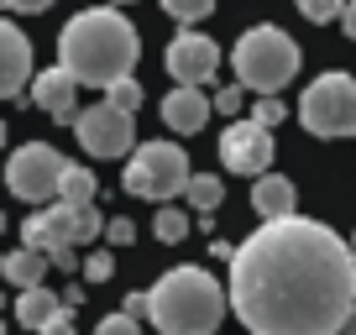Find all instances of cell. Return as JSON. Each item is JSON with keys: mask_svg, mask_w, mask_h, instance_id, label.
I'll return each mask as SVG.
<instances>
[{"mask_svg": "<svg viewBox=\"0 0 356 335\" xmlns=\"http://www.w3.org/2000/svg\"><path fill=\"white\" fill-rule=\"evenodd\" d=\"M58 314H63V299H58V293H47V288H26L22 299H16V320H22V330H37V335H42Z\"/></svg>", "mask_w": 356, "mask_h": 335, "instance_id": "obj_16", "label": "cell"}, {"mask_svg": "<svg viewBox=\"0 0 356 335\" xmlns=\"http://www.w3.org/2000/svg\"><path fill=\"white\" fill-rule=\"evenodd\" d=\"M283 115H289V111H283V100H257V105H252V121H257V126H267V131H273Z\"/></svg>", "mask_w": 356, "mask_h": 335, "instance_id": "obj_26", "label": "cell"}, {"mask_svg": "<svg viewBox=\"0 0 356 335\" xmlns=\"http://www.w3.org/2000/svg\"><path fill=\"white\" fill-rule=\"evenodd\" d=\"M184 199H189V210H200L204 225H210V215L220 210V199H225V183L215 179V173H194V183H189V194H184Z\"/></svg>", "mask_w": 356, "mask_h": 335, "instance_id": "obj_19", "label": "cell"}, {"mask_svg": "<svg viewBox=\"0 0 356 335\" xmlns=\"http://www.w3.org/2000/svg\"><path fill=\"white\" fill-rule=\"evenodd\" d=\"M241 100H246L241 84H225V90L215 95V111H220V115H236V111H241ZM236 121H241V115H236Z\"/></svg>", "mask_w": 356, "mask_h": 335, "instance_id": "obj_27", "label": "cell"}, {"mask_svg": "<svg viewBox=\"0 0 356 335\" xmlns=\"http://www.w3.org/2000/svg\"><path fill=\"white\" fill-rule=\"evenodd\" d=\"M42 335H74V314H68V309H63V314H58V320H53V325H47V330H42Z\"/></svg>", "mask_w": 356, "mask_h": 335, "instance_id": "obj_31", "label": "cell"}, {"mask_svg": "<svg viewBox=\"0 0 356 335\" xmlns=\"http://www.w3.org/2000/svg\"><path fill=\"white\" fill-rule=\"evenodd\" d=\"M341 32H346V37H351V42H356V0H351V6H346V16H341Z\"/></svg>", "mask_w": 356, "mask_h": 335, "instance_id": "obj_33", "label": "cell"}, {"mask_svg": "<svg viewBox=\"0 0 356 335\" xmlns=\"http://www.w3.org/2000/svg\"><path fill=\"white\" fill-rule=\"evenodd\" d=\"M6 6H11L16 16H32V11H47V6H53V0H6Z\"/></svg>", "mask_w": 356, "mask_h": 335, "instance_id": "obj_29", "label": "cell"}, {"mask_svg": "<svg viewBox=\"0 0 356 335\" xmlns=\"http://www.w3.org/2000/svg\"><path fill=\"white\" fill-rule=\"evenodd\" d=\"M105 225H111V220H100L95 204H89V210H74V204H47V210H37L32 220L22 225V246H32V252H47V257H53L58 246L95 241Z\"/></svg>", "mask_w": 356, "mask_h": 335, "instance_id": "obj_8", "label": "cell"}, {"mask_svg": "<svg viewBox=\"0 0 356 335\" xmlns=\"http://www.w3.org/2000/svg\"><path fill=\"white\" fill-rule=\"evenodd\" d=\"M346 335H356V314H351V320H346Z\"/></svg>", "mask_w": 356, "mask_h": 335, "instance_id": "obj_34", "label": "cell"}, {"mask_svg": "<svg viewBox=\"0 0 356 335\" xmlns=\"http://www.w3.org/2000/svg\"><path fill=\"white\" fill-rule=\"evenodd\" d=\"M95 173L89 168H79V163H68V173H63V189H58V204H74V210H89L95 204Z\"/></svg>", "mask_w": 356, "mask_h": 335, "instance_id": "obj_18", "label": "cell"}, {"mask_svg": "<svg viewBox=\"0 0 356 335\" xmlns=\"http://www.w3.org/2000/svg\"><path fill=\"white\" fill-rule=\"evenodd\" d=\"M152 231H157V241H184V236H189V215L184 210H157Z\"/></svg>", "mask_w": 356, "mask_h": 335, "instance_id": "obj_23", "label": "cell"}, {"mask_svg": "<svg viewBox=\"0 0 356 335\" xmlns=\"http://www.w3.org/2000/svg\"><path fill=\"white\" fill-rule=\"evenodd\" d=\"M299 126L309 136H356V79L351 74H320L299 95Z\"/></svg>", "mask_w": 356, "mask_h": 335, "instance_id": "obj_6", "label": "cell"}, {"mask_svg": "<svg viewBox=\"0 0 356 335\" xmlns=\"http://www.w3.org/2000/svg\"><path fill=\"white\" fill-rule=\"evenodd\" d=\"M32 84V42L16 22H0V95L22 100Z\"/></svg>", "mask_w": 356, "mask_h": 335, "instance_id": "obj_12", "label": "cell"}, {"mask_svg": "<svg viewBox=\"0 0 356 335\" xmlns=\"http://www.w3.org/2000/svg\"><path fill=\"white\" fill-rule=\"evenodd\" d=\"M111 6H131V0H111Z\"/></svg>", "mask_w": 356, "mask_h": 335, "instance_id": "obj_35", "label": "cell"}, {"mask_svg": "<svg viewBox=\"0 0 356 335\" xmlns=\"http://www.w3.org/2000/svg\"><path fill=\"white\" fill-rule=\"evenodd\" d=\"M163 11L173 16V22L194 26V22H204V16L215 11V0H163Z\"/></svg>", "mask_w": 356, "mask_h": 335, "instance_id": "obj_20", "label": "cell"}, {"mask_svg": "<svg viewBox=\"0 0 356 335\" xmlns=\"http://www.w3.org/2000/svg\"><path fill=\"white\" fill-rule=\"evenodd\" d=\"M74 136H79V147H84L89 157H131L136 147H142V142H136V115L115 111L111 100L79 111Z\"/></svg>", "mask_w": 356, "mask_h": 335, "instance_id": "obj_9", "label": "cell"}, {"mask_svg": "<svg viewBox=\"0 0 356 335\" xmlns=\"http://www.w3.org/2000/svg\"><path fill=\"white\" fill-rule=\"evenodd\" d=\"M210 111H215V100L204 90L178 84V90H168V100H163V126H168V131H178V136H194V131H204Z\"/></svg>", "mask_w": 356, "mask_h": 335, "instance_id": "obj_14", "label": "cell"}, {"mask_svg": "<svg viewBox=\"0 0 356 335\" xmlns=\"http://www.w3.org/2000/svg\"><path fill=\"white\" fill-rule=\"evenodd\" d=\"M351 252H356V236H351Z\"/></svg>", "mask_w": 356, "mask_h": 335, "instance_id": "obj_36", "label": "cell"}, {"mask_svg": "<svg viewBox=\"0 0 356 335\" xmlns=\"http://www.w3.org/2000/svg\"><path fill=\"white\" fill-rule=\"evenodd\" d=\"M252 210L262 215V220H289V215L299 210V189H293V179H283V173L257 179L252 183Z\"/></svg>", "mask_w": 356, "mask_h": 335, "instance_id": "obj_15", "label": "cell"}, {"mask_svg": "<svg viewBox=\"0 0 356 335\" xmlns=\"http://www.w3.org/2000/svg\"><path fill=\"white\" fill-rule=\"evenodd\" d=\"M95 335H142V325H136L131 314H105V320L95 325Z\"/></svg>", "mask_w": 356, "mask_h": 335, "instance_id": "obj_25", "label": "cell"}, {"mask_svg": "<svg viewBox=\"0 0 356 335\" xmlns=\"http://www.w3.org/2000/svg\"><path fill=\"white\" fill-rule=\"evenodd\" d=\"M74 95H79V79L68 74V68H42V74L32 79V100H37V111H47L53 121H68V126L79 121Z\"/></svg>", "mask_w": 356, "mask_h": 335, "instance_id": "obj_13", "label": "cell"}, {"mask_svg": "<svg viewBox=\"0 0 356 335\" xmlns=\"http://www.w3.org/2000/svg\"><path fill=\"white\" fill-rule=\"evenodd\" d=\"M53 268H68V272H74V268H79V252H74V246H58V252H53Z\"/></svg>", "mask_w": 356, "mask_h": 335, "instance_id": "obj_30", "label": "cell"}, {"mask_svg": "<svg viewBox=\"0 0 356 335\" xmlns=\"http://www.w3.org/2000/svg\"><path fill=\"white\" fill-rule=\"evenodd\" d=\"M163 63H168V74H173V84H189V90H200V84H210V79H215V68H220V47H215L204 32L184 26V32L168 42Z\"/></svg>", "mask_w": 356, "mask_h": 335, "instance_id": "obj_11", "label": "cell"}, {"mask_svg": "<svg viewBox=\"0 0 356 335\" xmlns=\"http://www.w3.org/2000/svg\"><path fill=\"white\" fill-rule=\"evenodd\" d=\"M147 293H152V314L147 320L163 335H215L225 309H231V288H220L204 268H173Z\"/></svg>", "mask_w": 356, "mask_h": 335, "instance_id": "obj_3", "label": "cell"}, {"mask_svg": "<svg viewBox=\"0 0 356 335\" xmlns=\"http://www.w3.org/2000/svg\"><path fill=\"white\" fill-rule=\"evenodd\" d=\"M299 63H304V53L283 26H252V32H241L236 47H231L236 84L252 90V95H262V100H278L283 84H293Z\"/></svg>", "mask_w": 356, "mask_h": 335, "instance_id": "obj_4", "label": "cell"}, {"mask_svg": "<svg viewBox=\"0 0 356 335\" xmlns=\"http://www.w3.org/2000/svg\"><path fill=\"white\" fill-rule=\"evenodd\" d=\"M273 157H278V142H273V131L267 126H257L252 115L246 121H231L220 131V163L231 168V173H241V179H267L273 173Z\"/></svg>", "mask_w": 356, "mask_h": 335, "instance_id": "obj_10", "label": "cell"}, {"mask_svg": "<svg viewBox=\"0 0 356 335\" xmlns=\"http://www.w3.org/2000/svg\"><path fill=\"white\" fill-rule=\"evenodd\" d=\"M105 241H111V246H131L136 241V225L126 220V215H115V220L105 225Z\"/></svg>", "mask_w": 356, "mask_h": 335, "instance_id": "obj_28", "label": "cell"}, {"mask_svg": "<svg viewBox=\"0 0 356 335\" xmlns=\"http://www.w3.org/2000/svg\"><path fill=\"white\" fill-rule=\"evenodd\" d=\"M63 173H68V157L47 142H26L11 152V168H6V183H11L16 199L26 204H58V189H63Z\"/></svg>", "mask_w": 356, "mask_h": 335, "instance_id": "obj_7", "label": "cell"}, {"mask_svg": "<svg viewBox=\"0 0 356 335\" xmlns=\"http://www.w3.org/2000/svg\"><path fill=\"white\" fill-rule=\"evenodd\" d=\"M136 58H142V37L115 6H95V11L68 16V26L58 32V68L79 79V84H121L131 79Z\"/></svg>", "mask_w": 356, "mask_h": 335, "instance_id": "obj_2", "label": "cell"}, {"mask_svg": "<svg viewBox=\"0 0 356 335\" xmlns=\"http://www.w3.org/2000/svg\"><path fill=\"white\" fill-rule=\"evenodd\" d=\"M111 272H115V257H111V252H89V257H84V278H89V283H105Z\"/></svg>", "mask_w": 356, "mask_h": 335, "instance_id": "obj_24", "label": "cell"}, {"mask_svg": "<svg viewBox=\"0 0 356 335\" xmlns=\"http://www.w3.org/2000/svg\"><path fill=\"white\" fill-rule=\"evenodd\" d=\"M231 309L252 335H346L356 252L320 220H267L231 257Z\"/></svg>", "mask_w": 356, "mask_h": 335, "instance_id": "obj_1", "label": "cell"}, {"mask_svg": "<svg viewBox=\"0 0 356 335\" xmlns=\"http://www.w3.org/2000/svg\"><path fill=\"white\" fill-rule=\"evenodd\" d=\"M47 268H53V257H47V252H32V246H22V252H11V257H6V278H11L22 293H26V288H42Z\"/></svg>", "mask_w": 356, "mask_h": 335, "instance_id": "obj_17", "label": "cell"}, {"mask_svg": "<svg viewBox=\"0 0 356 335\" xmlns=\"http://www.w3.org/2000/svg\"><path fill=\"white\" fill-rule=\"evenodd\" d=\"M105 100H111L115 111L136 115V111H142V84H136V79H121V84H111V90H105Z\"/></svg>", "mask_w": 356, "mask_h": 335, "instance_id": "obj_22", "label": "cell"}, {"mask_svg": "<svg viewBox=\"0 0 356 335\" xmlns=\"http://www.w3.org/2000/svg\"><path fill=\"white\" fill-rule=\"evenodd\" d=\"M346 6H351V0H299L304 22H314V26H325V22H341V16H346Z\"/></svg>", "mask_w": 356, "mask_h": 335, "instance_id": "obj_21", "label": "cell"}, {"mask_svg": "<svg viewBox=\"0 0 356 335\" xmlns=\"http://www.w3.org/2000/svg\"><path fill=\"white\" fill-rule=\"evenodd\" d=\"M210 257H215V262H231L236 246H231V241H210Z\"/></svg>", "mask_w": 356, "mask_h": 335, "instance_id": "obj_32", "label": "cell"}, {"mask_svg": "<svg viewBox=\"0 0 356 335\" xmlns=\"http://www.w3.org/2000/svg\"><path fill=\"white\" fill-rule=\"evenodd\" d=\"M121 183L126 194L136 199H152V204H173L178 194H189L194 173H189V152L178 142H142L121 168Z\"/></svg>", "mask_w": 356, "mask_h": 335, "instance_id": "obj_5", "label": "cell"}]
</instances>
